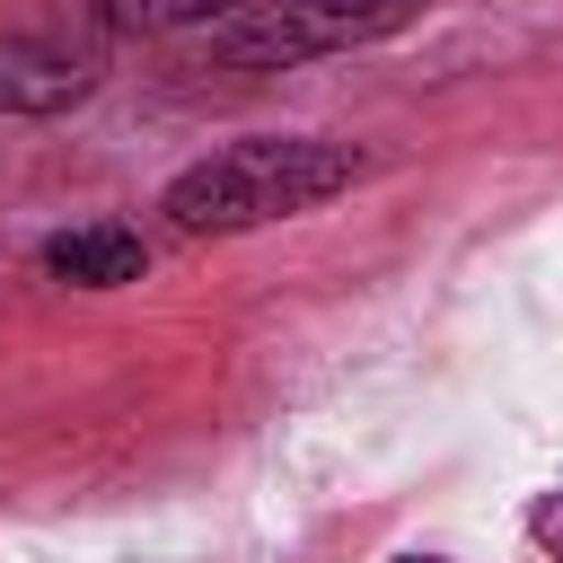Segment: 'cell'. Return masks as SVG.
Here are the masks:
<instances>
[{
	"mask_svg": "<svg viewBox=\"0 0 563 563\" xmlns=\"http://www.w3.org/2000/svg\"><path fill=\"white\" fill-rule=\"evenodd\" d=\"M361 176V158L343 141H308V132H246L211 158H194L158 211L176 238H246V229H273V220H299L317 202H334L343 185Z\"/></svg>",
	"mask_w": 563,
	"mask_h": 563,
	"instance_id": "1",
	"label": "cell"
},
{
	"mask_svg": "<svg viewBox=\"0 0 563 563\" xmlns=\"http://www.w3.org/2000/svg\"><path fill=\"white\" fill-rule=\"evenodd\" d=\"M413 18H422V0H255L211 26V62L220 70H299L325 53L387 44Z\"/></svg>",
	"mask_w": 563,
	"mask_h": 563,
	"instance_id": "2",
	"label": "cell"
},
{
	"mask_svg": "<svg viewBox=\"0 0 563 563\" xmlns=\"http://www.w3.org/2000/svg\"><path fill=\"white\" fill-rule=\"evenodd\" d=\"M97 88V53L53 44V35H9L0 44V114H62Z\"/></svg>",
	"mask_w": 563,
	"mask_h": 563,
	"instance_id": "3",
	"label": "cell"
},
{
	"mask_svg": "<svg viewBox=\"0 0 563 563\" xmlns=\"http://www.w3.org/2000/svg\"><path fill=\"white\" fill-rule=\"evenodd\" d=\"M141 264H150L141 229H114V220H88V229L44 238V273L70 282V290H123V282H141Z\"/></svg>",
	"mask_w": 563,
	"mask_h": 563,
	"instance_id": "4",
	"label": "cell"
},
{
	"mask_svg": "<svg viewBox=\"0 0 563 563\" xmlns=\"http://www.w3.org/2000/svg\"><path fill=\"white\" fill-rule=\"evenodd\" d=\"M238 9H255V0H79V18L106 35H176V26H220Z\"/></svg>",
	"mask_w": 563,
	"mask_h": 563,
	"instance_id": "5",
	"label": "cell"
},
{
	"mask_svg": "<svg viewBox=\"0 0 563 563\" xmlns=\"http://www.w3.org/2000/svg\"><path fill=\"white\" fill-rule=\"evenodd\" d=\"M528 528H537V545H554V554H563V493H554V501H545Z\"/></svg>",
	"mask_w": 563,
	"mask_h": 563,
	"instance_id": "6",
	"label": "cell"
},
{
	"mask_svg": "<svg viewBox=\"0 0 563 563\" xmlns=\"http://www.w3.org/2000/svg\"><path fill=\"white\" fill-rule=\"evenodd\" d=\"M396 563H449V554H396Z\"/></svg>",
	"mask_w": 563,
	"mask_h": 563,
	"instance_id": "7",
	"label": "cell"
}]
</instances>
